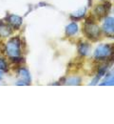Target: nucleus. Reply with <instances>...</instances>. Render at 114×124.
I'll return each mask as SVG.
<instances>
[{"label":"nucleus","instance_id":"obj_1","mask_svg":"<svg viewBox=\"0 0 114 124\" xmlns=\"http://www.w3.org/2000/svg\"><path fill=\"white\" fill-rule=\"evenodd\" d=\"M113 54V47L110 44H101L94 51V58L98 61H104L111 57Z\"/></svg>","mask_w":114,"mask_h":124},{"label":"nucleus","instance_id":"obj_2","mask_svg":"<svg viewBox=\"0 0 114 124\" xmlns=\"http://www.w3.org/2000/svg\"><path fill=\"white\" fill-rule=\"evenodd\" d=\"M83 32L86 34V36L93 41H96L99 39L100 34H101V30L99 28L96 23H94L93 21H86L85 25H84V29Z\"/></svg>","mask_w":114,"mask_h":124},{"label":"nucleus","instance_id":"obj_3","mask_svg":"<svg viewBox=\"0 0 114 124\" xmlns=\"http://www.w3.org/2000/svg\"><path fill=\"white\" fill-rule=\"evenodd\" d=\"M21 53V41L18 36L12 37L6 44V54L10 56H19Z\"/></svg>","mask_w":114,"mask_h":124},{"label":"nucleus","instance_id":"obj_4","mask_svg":"<svg viewBox=\"0 0 114 124\" xmlns=\"http://www.w3.org/2000/svg\"><path fill=\"white\" fill-rule=\"evenodd\" d=\"M18 76L20 78V80H18L16 84L17 85H30L31 81H32V78H31V74L29 72L28 69L26 68H21L18 71Z\"/></svg>","mask_w":114,"mask_h":124},{"label":"nucleus","instance_id":"obj_5","mask_svg":"<svg viewBox=\"0 0 114 124\" xmlns=\"http://www.w3.org/2000/svg\"><path fill=\"white\" fill-rule=\"evenodd\" d=\"M110 3L109 2H105L101 5H98L97 7L94 10V14L97 16L98 18H102L104 16H106L107 15V13L110 11Z\"/></svg>","mask_w":114,"mask_h":124},{"label":"nucleus","instance_id":"obj_6","mask_svg":"<svg viewBox=\"0 0 114 124\" xmlns=\"http://www.w3.org/2000/svg\"><path fill=\"white\" fill-rule=\"evenodd\" d=\"M7 22L9 23V25L13 29L18 30L21 27L22 23H23V19H22L21 16L12 14V15H9V16H7Z\"/></svg>","mask_w":114,"mask_h":124},{"label":"nucleus","instance_id":"obj_7","mask_svg":"<svg viewBox=\"0 0 114 124\" xmlns=\"http://www.w3.org/2000/svg\"><path fill=\"white\" fill-rule=\"evenodd\" d=\"M102 30L105 31L107 34H108L109 36H112L114 33V18L109 16L107 17L103 23L102 26Z\"/></svg>","mask_w":114,"mask_h":124},{"label":"nucleus","instance_id":"obj_8","mask_svg":"<svg viewBox=\"0 0 114 124\" xmlns=\"http://www.w3.org/2000/svg\"><path fill=\"white\" fill-rule=\"evenodd\" d=\"M12 33H13L12 27L8 23H5L4 21L0 20V36L1 37H8Z\"/></svg>","mask_w":114,"mask_h":124},{"label":"nucleus","instance_id":"obj_9","mask_svg":"<svg viewBox=\"0 0 114 124\" xmlns=\"http://www.w3.org/2000/svg\"><path fill=\"white\" fill-rule=\"evenodd\" d=\"M89 50H90V45L87 42H80L78 44V53L82 56L87 55L88 54Z\"/></svg>","mask_w":114,"mask_h":124},{"label":"nucleus","instance_id":"obj_10","mask_svg":"<svg viewBox=\"0 0 114 124\" xmlns=\"http://www.w3.org/2000/svg\"><path fill=\"white\" fill-rule=\"evenodd\" d=\"M78 31V25L74 22L68 24L67 27H66V34L67 36H72L74 34H76Z\"/></svg>","mask_w":114,"mask_h":124},{"label":"nucleus","instance_id":"obj_11","mask_svg":"<svg viewBox=\"0 0 114 124\" xmlns=\"http://www.w3.org/2000/svg\"><path fill=\"white\" fill-rule=\"evenodd\" d=\"M107 66H103V67H101V68L99 69V71H98L97 76L93 79L92 83H90V85H95V84H97V82H99V80L107 74Z\"/></svg>","mask_w":114,"mask_h":124},{"label":"nucleus","instance_id":"obj_12","mask_svg":"<svg viewBox=\"0 0 114 124\" xmlns=\"http://www.w3.org/2000/svg\"><path fill=\"white\" fill-rule=\"evenodd\" d=\"M85 13H86V9L83 8V9H80L79 11L73 13L71 16H70V18L72 20H78V19H81L85 16Z\"/></svg>","mask_w":114,"mask_h":124},{"label":"nucleus","instance_id":"obj_13","mask_svg":"<svg viewBox=\"0 0 114 124\" xmlns=\"http://www.w3.org/2000/svg\"><path fill=\"white\" fill-rule=\"evenodd\" d=\"M80 82H81V78H78V77H74V78H68L67 80L66 84H68V85H79Z\"/></svg>","mask_w":114,"mask_h":124},{"label":"nucleus","instance_id":"obj_14","mask_svg":"<svg viewBox=\"0 0 114 124\" xmlns=\"http://www.w3.org/2000/svg\"><path fill=\"white\" fill-rule=\"evenodd\" d=\"M107 79L102 82L100 85H113V82H114V79H113V75L112 74H107Z\"/></svg>","mask_w":114,"mask_h":124},{"label":"nucleus","instance_id":"obj_15","mask_svg":"<svg viewBox=\"0 0 114 124\" xmlns=\"http://www.w3.org/2000/svg\"><path fill=\"white\" fill-rule=\"evenodd\" d=\"M0 70H2L3 72H7V70H8L7 62L1 57H0Z\"/></svg>","mask_w":114,"mask_h":124},{"label":"nucleus","instance_id":"obj_16","mask_svg":"<svg viewBox=\"0 0 114 124\" xmlns=\"http://www.w3.org/2000/svg\"><path fill=\"white\" fill-rule=\"evenodd\" d=\"M87 3H88V6L90 7L92 5V0H87Z\"/></svg>","mask_w":114,"mask_h":124},{"label":"nucleus","instance_id":"obj_17","mask_svg":"<svg viewBox=\"0 0 114 124\" xmlns=\"http://www.w3.org/2000/svg\"><path fill=\"white\" fill-rule=\"evenodd\" d=\"M2 78V75H1V72H0V79Z\"/></svg>","mask_w":114,"mask_h":124}]
</instances>
